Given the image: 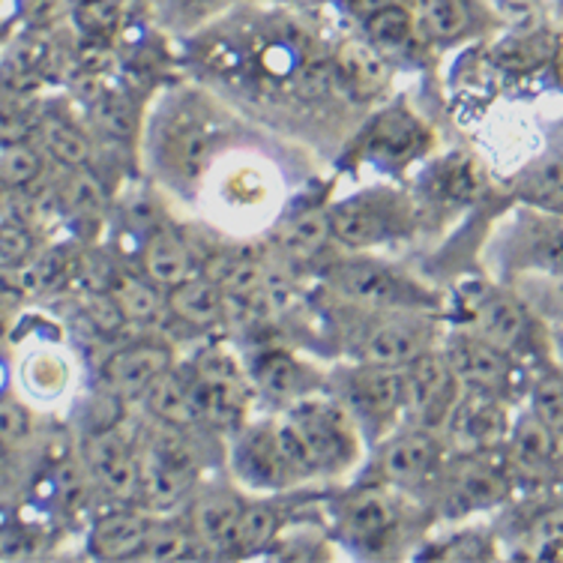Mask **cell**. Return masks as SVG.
<instances>
[{
  "label": "cell",
  "instance_id": "1",
  "mask_svg": "<svg viewBox=\"0 0 563 563\" xmlns=\"http://www.w3.org/2000/svg\"><path fill=\"white\" fill-rule=\"evenodd\" d=\"M186 429L153 420L139 441L141 500L147 509H172L196 483V453L184 438Z\"/></svg>",
  "mask_w": 563,
  "mask_h": 563
},
{
  "label": "cell",
  "instance_id": "2",
  "mask_svg": "<svg viewBox=\"0 0 563 563\" xmlns=\"http://www.w3.org/2000/svg\"><path fill=\"white\" fill-rule=\"evenodd\" d=\"M192 396H196L198 422H210L217 429H234L246 405H250V390L246 378L240 372L238 360L219 351L207 347L205 354L192 366Z\"/></svg>",
  "mask_w": 563,
  "mask_h": 563
},
{
  "label": "cell",
  "instance_id": "3",
  "mask_svg": "<svg viewBox=\"0 0 563 563\" xmlns=\"http://www.w3.org/2000/svg\"><path fill=\"white\" fill-rule=\"evenodd\" d=\"M288 426L303 446L312 471H336L354 455V426L339 405L303 401L288 413Z\"/></svg>",
  "mask_w": 563,
  "mask_h": 563
},
{
  "label": "cell",
  "instance_id": "4",
  "mask_svg": "<svg viewBox=\"0 0 563 563\" xmlns=\"http://www.w3.org/2000/svg\"><path fill=\"white\" fill-rule=\"evenodd\" d=\"M401 393H405V413L422 426L446 422L462 384L446 351H426L408 366H401Z\"/></svg>",
  "mask_w": 563,
  "mask_h": 563
},
{
  "label": "cell",
  "instance_id": "5",
  "mask_svg": "<svg viewBox=\"0 0 563 563\" xmlns=\"http://www.w3.org/2000/svg\"><path fill=\"white\" fill-rule=\"evenodd\" d=\"M327 282L336 288L345 300L357 306H372V309H408L417 306L420 291L411 279H405L387 264L366 258L336 261L327 271Z\"/></svg>",
  "mask_w": 563,
  "mask_h": 563
},
{
  "label": "cell",
  "instance_id": "6",
  "mask_svg": "<svg viewBox=\"0 0 563 563\" xmlns=\"http://www.w3.org/2000/svg\"><path fill=\"white\" fill-rule=\"evenodd\" d=\"M444 426L450 444L459 453H488L507 444L512 429L498 393L471 390V387H462Z\"/></svg>",
  "mask_w": 563,
  "mask_h": 563
},
{
  "label": "cell",
  "instance_id": "7",
  "mask_svg": "<svg viewBox=\"0 0 563 563\" xmlns=\"http://www.w3.org/2000/svg\"><path fill=\"white\" fill-rule=\"evenodd\" d=\"M85 465L109 498L120 504L141 500L139 444H132L120 429H99L87 438Z\"/></svg>",
  "mask_w": 563,
  "mask_h": 563
},
{
  "label": "cell",
  "instance_id": "8",
  "mask_svg": "<svg viewBox=\"0 0 563 563\" xmlns=\"http://www.w3.org/2000/svg\"><path fill=\"white\" fill-rule=\"evenodd\" d=\"M345 399L354 417L366 426H384L399 411H405V393H401V368L372 366L363 363L357 372L347 375Z\"/></svg>",
  "mask_w": 563,
  "mask_h": 563
},
{
  "label": "cell",
  "instance_id": "9",
  "mask_svg": "<svg viewBox=\"0 0 563 563\" xmlns=\"http://www.w3.org/2000/svg\"><path fill=\"white\" fill-rule=\"evenodd\" d=\"M446 357L453 363L455 378L462 387L486 393H504L512 378V366H509V354L500 351L486 339H479L477 333H459L450 339L446 345Z\"/></svg>",
  "mask_w": 563,
  "mask_h": 563
},
{
  "label": "cell",
  "instance_id": "10",
  "mask_svg": "<svg viewBox=\"0 0 563 563\" xmlns=\"http://www.w3.org/2000/svg\"><path fill=\"white\" fill-rule=\"evenodd\" d=\"M441 459H444L441 441L429 429H411V432L396 434L390 444H384L380 471L396 486L413 488L441 471Z\"/></svg>",
  "mask_w": 563,
  "mask_h": 563
},
{
  "label": "cell",
  "instance_id": "11",
  "mask_svg": "<svg viewBox=\"0 0 563 563\" xmlns=\"http://www.w3.org/2000/svg\"><path fill=\"white\" fill-rule=\"evenodd\" d=\"M165 368H172V351L165 345H153V342H139V345L114 351L102 368V378L118 399L141 401L147 387L163 375Z\"/></svg>",
  "mask_w": 563,
  "mask_h": 563
},
{
  "label": "cell",
  "instance_id": "12",
  "mask_svg": "<svg viewBox=\"0 0 563 563\" xmlns=\"http://www.w3.org/2000/svg\"><path fill=\"white\" fill-rule=\"evenodd\" d=\"M432 342V330L426 333V327L413 324L408 318H384L378 324H372L360 339V360L372 366H408L417 360Z\"/></svg>",
  "mask_w": 563,
  "mask_h": 563
},
{
  "label": "cell",
  "instance_id": "13",
  "mask_svg": "<svg viewBox=\"0 0 563 563\" xmlns=\"http://www.w3.org/2000/svg\"><path fill=\"white\" fill-rule=\"evenodd\" d=\"M446 492L462 507L486 509L507 498L509 479L488 453H462L446 471Z\"/></svg>",
  "mask_w": 563,
  "mask_h": 563
},
{
  "label": "cell",
  "instance_id": "14",
  "mask_svg": "<svg viewBox=\"0 0 563 563\" xmlns=\"http://www.w3.org/2000/svg\"><path fill=\"white\" fill-rule=\"evenodd\" d=\"M528 330H531V314L521 297L488 291L474 303L471 333H477L479 339H486L507 354L528 339Z\"/></svg>",
  "mask_w": 563,
  "mask_h": 563
},
{
  "label": "cell",
  "instance_id": "15",
  "mask_svg": "<svg viewBox=\"0 0 563 563\" xmlns=\"http://www.w3.org/2000/svg\"><path fill=\"white\" fill-rule=\"evenodd\" d=\"M153 531V519L141 509H114L93 521L87 545L102 561H132Z\"/></svg>",
  "mask_w": 563,
  "mask_h": 563
},
{
  "label": "cell",
  "instance_id": "16",
  "mask_svg": "<svg viewBox=\"0 0 563 563\" xmlns=\"http://www.w3.org/2000/svg\"><path fill=\"white\" fill-rule=\"evenodd\" d=\"M243 507L246 504H240L238 495H231V492H207V495H201L192 504V512H189L198 545L213 554L234 552Z\"/></svg>",
  "mask_w": 563,
  "mask_h": 563
},
{
  "label": "cell",
  "instance_id": "17",
  "mask_svg": "<svg viewBox=\"0 0 563 563\" xmlns=\"http://www.w3.org/2000/svg\"><path fill=\"white\" fill-rule=\"evenodd\" d=\"M507 462L519 474L540 477L558 462V432L533 411L521 413L509 429Z\"/></svg>",
  "mask_w": 563,
  "mask_h": 563
},
{
  "label": "cell",
  "instance_id": "18",
  "mask_svg": "<svg viewBox=\"0 0 563 563\" xmlns=\"http://www.w3.org/2000/svg\"><path fill=\"white\" fill-rule=\"evenodd\" d=\"M168 312L186 327L210 330L225 321V291L213 276H189L168 291Z\"/></svg>",
  "mask_w": 563,
  "mask_h": 563
},
{
  "label": "cell",
  "instance_id": "19",
  "mask_svg": "<svg viewBox=\"0 0 563 563\" xmlns=\"http://www.w3.org/2000/svg\"><path fill=\"white\" fill-rule=\"evenodd\" d=\"M330 219H333V238L351 246V250L375 246V243L387 240L396 231L390 207L378 205L372 198H357V201H345V205L333 207Z\"/></svg>",
  "mask_w": 563,
  "mask_h": 563
},
{
  "label": "cell",
  "instance_id": "20",
  "mask_svg": "<svg viewBox=\"0 0 563 563\" xmlns=\"http://www.w3.org/2000/svg\"><path fill=\"white\" fill-rule=\"evenodd\" d=\"M336 78L360 99L378 97L390 81V64L378 45L366 40H347L336 55Z\"/></svg>",
  "mask_w": 563,
  "mask_h": 563
},
{
  "label": "cell",
  "instance_id": "21",
  "mask_svg": "<svg viewBox=\"0 0 563 563\" xmlns=\"http://www.w3.org/2000/svg\"><path fill=\"white\" fill-rule=\"evenodd\" d=\"M141 405L153 420L168 422V426H177V429H192L198 422L192 378L180 375L177 368H165L163 375L147 387Z\"/></svg>",
  "mask_w": 563,
  "mask_h": 563
},
{
  "label": "cell",
  "instance_id": "22",
  "mask_svg": "<svg viewBox=\"0 0 563 563\" xmlns=\"http://www.w3.org/2000/svg\"><path fill=\"white\" fill-rule=\"evenodd\" d=\"M141 261H144V276L156 282L163 291H172L174 285L192 276V255L186 250V243L165 228L153 231L147 238Z\"/></svg>",
  "mask_w": 563,
  "mask_h": 563
},
{
  "label": "cell",
  "instance_id": "23",
  "mask_svg": "<svg viewBox=\"0 0 563 563\" xmlns=\"http://www.w3.org/2000/svg\"><path fill=\"white\" fill-rule=\"evenodd\" d=\"M106 291L118 303L126 324H151L163 309H168V300H163V294H159L163 288L153 279H141L132 273H114Z\"/></svg>",
  "mask_w": 563,
  "mask_h": 563
},
{
  "label": "cell",
  "instance_id": "24",
  "mask_svg": "<svg viewBox=\"0 0 563 563\" xmlns=\"http://www.w3.org/2000/svg\"><path fill=\"white\" fill-rule=\"evenodd\" d=\"M345 531L360 545L380 542L396 528V512L380 492H360L345 504Z\"/></svg>",
  "mask_w": 563,
  "mask_h": 563
},
{
  "label": "cell",
  "instance_id": "25",
  "mask_svg": "<svg viewBox=\"0 0 563 563\" xmlns=\"http://www.w3.org/2000/svg\"><path fill=\"white\" fill-rule=\"evenodd\" d=\"M330 238H333L330 210H306V213H297L279 228L276 243H279L282 255H288L294 261H309L324 250Z\"/></svg>",
  "mask_w": 563,
  "mask_h": 563
},
{
  "label": "cell",
  "instance_id": "26",
  "mask_svg": "<svg viewBox=\"0 0 563 563\" xmlns=\"http://www.w3.org/2000/svg\"><path fill=\"white\" fill-rule=\"evenodd\" d=\"M66 258L64 252H43V255H33L19 267H10L3 271V279H7V288H12L22 297H40V294H52L55 288H60L66 279Z\"/></svg>",
  "mask_w": 563,
  "mask_h": 563
},
{
  "label": "cell",
  "instance_id": "27",
  "mask_svg": "<svg viewBox=\"0 0 563 563\" xmlns=\"http://www.w3.org/2000/svg\"><path fill=\"white\" fill-rule=\"evenodd\" d=\"M417 33L434 43L459 40L471 24V10L465 0H417L413 3Z\"/></svg>",
  "mask_w": 563,
  "mask_h": 563
},
{
  "label": "cell",
  "instance_id": "28",
  "mask_svg": "<svg viewBox=\"0 0 563 563\" xmlns=\"http://www.w3.org/2000/svg\"><path fill=\"white\" fill-rule=\"evenodd\" d=\"M40 139L45 144V153L60 165H66L69 172L87 168V163H90V141L69 120L55 118V114L43 118L40 120Z\"/></svg>",
  "mask_w": 563,
  "mask_h": 563
},
{
  "label": "cell",
  "instance_id": "29",
  "mask_svg": "<svg viewBox=\"0 0 563 563\" xmlns=\"http://www.w3.org/2000/svg\"><path fill=\"white\" fill-rule=\"evenodd\" d=\"M276 533H279V516H276V509L267 507V504H246L243 512H240L234 552H261V549H267L276 540Z\"/></svg>",
  "mask_w": 563,
  "mask_h": 563
},
{
  "label": "cell",
  "instance_id": "30",
  "mask_svg": "<svg viewBox=\"0 0 563 563\" xmlns=\"http://www.w3.org/2000/svg\"><path fill=\"white\" fill-rule=\"evenodd\" d=\"M521 300L552 318L554 324H563V273H528L521 279Z\"/></svg>",
  "mask_w": 563,
  "mask_h": 563
},
{
  "label": "cell",
  "instance_id": "31",
  "mask_svg": "<svg viewBox=\"0 0 563 563\" xmlns=\"http://www.w3.org/2000/svg\"><path fill=\"white\" fill-rule=\"evenodd\" d=\"M198 545L196 533L180 531V528H159L153 525V531L147 533V540L139 549V554L132 561H153V563H172L186 561L192 549Z\"/></svg>",
  "mask_w": 563,
  "mask_h": 563
},
{
  "label": "cell",
  "instance_id": "32",
  "mask_svg": "<svg viewBox=\"0 0 563 563\" xmlns=\"http://www.w3.org/2000/svg\"><path fill=\"white\" fill-rule=\"evenodd\" d=\"M43 174V159L27 141H3L0 151V180L7 189H24Z\"/></svg>",
  "mask_w": 563,
  "mask_h": 563
},
{
  "label": "cell",
  "instance_id": "33",
  "mask_svg": "<svg viewBox=\"0 0 563 563\" xmlns=\"http://www.w3.org/2000/svg\"><path fill=\"white\" fill-rule=\"evenodd\" d=\"M363 27H366V36L372 43L390 48V45L408 43L411 33L417 31V22H413V10L399 7V3H390V7H384L375 15H368Z\"/></svg>",
  "mask_w": 563,
  "mask_h": 563
},
{
  "label": "cell",
  "instance_id": "34",
  "mask_svg": "<svg viewBox=\"0 0 563 563\" xmlns=\"http://www.w3.org/2000/svg\"><path fill=\"white\" fill-rule=\"evenodd\" d=\"M255 375H258L261 390L271 393V396H294L297 387H300V368L288 354H267V357L258 360L255 366Z\"/></svg>",
  "mask_w": 563,
  "mask_h": 563
},
{
  "label": "cell",
  "instance_id": "35",
  "mask_svg": "<svg viewBox=\"0 0 563 563\" xmlns=\"http://www.w3.org/2000/svg\"><path fill=\"white\" fill-rule=\"evenodd\" d=\"M528 537H531L533 545L531 558H540V561H563V504L540 512L533 519Z\"/></svg>",
  "mask_w": 563,
  "mask_h": 563
},
{
  "label": "cell",
  "instance_id": "36",
  "mask_svg": "<svg viewBox=\"0 0 563 563\" xmlns=\"http://www.w3.org/2000/svg\"><path fill=\"white\" fill-rule=\"evenodd\" d=\"M525 196L549 210H563V156L533 168L525 180Z\"/></svg>",
  "mask_w": 563,
  "mask_h": 563
},
{
  "label": "cell",
  "instance_id": "37",
  "mask_svg": "<svg viewBox=\"0 0 563 563\" xmlns=\"http://www.w3.org/2000/svg\"><path fill=\"white\" fill-rule=\"evenodd\" d=\"M36 255V243H33L31 225L24 219L3 213V225H0V264L3 271L19 267L27 258Z\"/></svg>",
  "mask_w": 563,
  "mask_h": 563
},
{
  "label": "cell",
  "instance_id": "38",
  "mask_svg": "<svg viewBox=\"0 0 563 563\" xmlns=\"http://www.w3.org/2000/svg\"><path fill=\"white\" fill-rule=\"evenodd\" d=\"M531 411L540 417L554 432L563 429V368L537 378L531 390Z\"/></svg>",
  "mask_w": 563,
  "mask_h": 563
},
{
  "label": "cell",
  "instance_id": "39",
  "mask_svg": "<svg viewBox=\"0 0 563 563\" xmlns=\"http://www.w3.org/2000/svg\"><path fill=\"white\" fill-rule=\"evenodd\" d=\"M73 19L87 36H109L118 31L120 3L118 0H76Z\"/></svg>",
  "mask_w": 563,
  "mask_h": 563
},
{
  "label": "cell",
  "instance_id": "40",
  "mask_svg": "<svg viewBox=\"0 0 563 563\" xmlns=\"http://www.w3.org/2000/svg\"><path fill=\"white\" fill-rule=\"evenodd\" d=\"M102 205H106V196H102L99 180L85 174V168H78L73 184L66 186V210L76 213V217L93 219L102 213Z\"/></svg>",
  "mask_w": 563,
  "mask_h": 563
},
{
  "label": "cell",
  "instance_id": "41",
  "mask_svg": "<svg viewBox=\"0 0 563 563\" xmlns=\"http://www.w3.org/2000/svg\"><path fill=\"white\" fill-rule=\"evenodd\" d=\"M81 309H85V318L99 333H118L120 327L126 324V318L120 314L118 303L111 300L109 291L87 294L85 300H81Z\"/></svg>",
  "mask_w": 563,
  "mask_h": 563
},
{
  "label": "cell",
  "instance_id": "42",
  "mask_svg": "<svg viewBox=\"0 0 563 563\" xmlns=\"http://www.w3.org/2000/svg\"><path fill=\"white\" fill-rule=\"evenodd\" d=\"M22 3L24 19L36 31H52L64 22L66 15H73V3L76 0H19Z\"/></svg>",
  "mask_w": 563,
  "mask_h": 563
},
{
  "label": "cell",
  "instance_id": "43",
  "mask_svg": "<svg viewBox=\"0 0 563 563\" xmlns=\"http://www.w3.org/2000/svg\"><path fill=\"white\" fill-rule=\"evenodd\" d=\"M27 432H31V417L19 401L7 396L0 405V444L3 450H15L27 438Z\"/></svg>",
  "mask_w": 563,
  "mask_h": 563
},
{
  "label": "cell",
  "instance_id": "44",
  "mask_svg": "<svg viewBox=\"0 0 563 563\" xmlns=\"http://www.w3.org/2000/svg\"><path fill=\"white\" fill-rule=\"evenodd\" d=\"M93 114H97L99 126H102V130L114 132V135H126V132L132 130V111H130V106L123 102V99H118V97L99 99Z\"/></svg>",
  "mask_w": 563,
  "mask_h": 563
},
{
  "label": "cell",
  "instance_id": "45",
  "mask_svg": "<svg viewBox=\"0 0 563 563\" xmlns=\"http://www.w3.org/2000/svg\"><path fill=\"white\" fill-rule=\"evenodd\" d=\"M498 10L504 12L507 22H512L525 33H531L537 27V7H533V0H498Z\"/></svg>",
  "mask_w": 563,
  "mask_h": 563
},
{
  "label": "cell",
  "instance_id": "46",
  "mask_svg": "<svg viewBox=\"0 0 563 563\" xmlns=\"http://www.w3.org/2000/svg\"><path fill=\"white\" fill-rule=\"evenodd\" d=\"M342 3H345V10L351 12V15H357V19L366 22L368 15H375V12L384 10V7H390L396 0H342Z\"/></svg>",
  "mask_w": 563,
  "mask_h": 563
},
{
  "label": "cell",
  "instance_id": "47",
  "mask_svg": "<svg viewBox=\"0 0 563 563\" xmlns=\"http://www.w3.org/2000/svg\"><path fill=\"white\" fill-rule=\"evenodd\" d=\"M552 347L554 357H558V363L563 368V324H552Z\"/></svg>",
  "mask_w": 563,
  "mask_h": 563
},
{
  "label": "cell",
  "instance_id": "48",
  "mask_svg": "<svg viewBox=\"0 0 563 563\" xmlns=\"http://www.w3.org/2000/svg\"><path fill=\"white\" fill-rule=\"evenodd\" d=\"M558 462H563V429L558 432Z\"/></svg>",
  "mask_w": 563,
  "mask_h": 563
},
{
  "label": "cell",
  "instance_id": "49",
  "mask_svg": "<svg viewBox=\"0 0 563 563\" xmlns=\"http://www.w3.org/2000/svg\"><path fill=\"white\" fill-rule=\"evenodd\" d=\"M294 3H300V7H318V3H324V0H294Z\"/></svg>",
  "mask_w": 563,
  "mask_h": 563
},
{
  "label": "cell",
  "instance_id": "50",
  "mask_svg": "<svg viewBox=\"0 0 563 563\" xmlns=\"http://www.w3.org/2000/svg\"><path fill=\"white\" fill-rule=\"evenodd\" d=\"M205 3H217V0H205Z\"/></svg>",
  "mask_w": 563,
  "mask_h": 563
},
{
  "label": "cell",
  "instance_id": "51",
  "mask_svg": "<svg viewBox=\"0 0 563 563\" xmlns=\"http://www.w3.org/2000/svg\"><path fill=\"white\" fill-rule=\"evenodd\" d=\"M561 10H563V0H561Z\"/></svg>",
  "mask_w": 563,
  "mask_h": 563
},
{
  "label": "cell",
  "instance_id": "52",
  "mask_svg": "<svg viewBox=\"0 0 563 563\" xmlns=\"http://www.w3.org/2000/svg\"><path fill=\"white\" fill-rule=\"evenodd\" d=\"M118 3H123V0H118Z\"/></svg>",
  "mask_w": 563,
  "mask_h": 563
}]
</instances>
